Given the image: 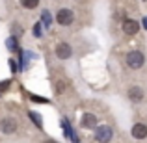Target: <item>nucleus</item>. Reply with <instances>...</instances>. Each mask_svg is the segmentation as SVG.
<instances>
[{
	"mask_svg": "<svg viewBox=\"0 0 147 143\" xmlns=\"http://www.w3.org/2000/svg\"><path fill=\"white\" fill-rule=\"evenodd\" d=\"M125 63L129 69L138 71V69H142L145 65V54L142 50H129L127 56H125Z\"/></svg>",
	"mask_w": 147,
	"mask_h": 143,
	"instance_id": "1",
	"label": "nucleus"
},
{
	"mask_svg": "<svg viewBox=\"0 0 147 143\" xmlns=\"http://www.w3.org/2000/svg\"><path fill=\"white\" fill-rule=\"evenodd\" d=\"M54 19H56V22L60 26H71V24H75L76 15L71 7H60V9L56 11V17Z\"/></svg>",
	"mask_w": 147,
	"mask_h": 143,
	"instance_id": "2",
	"label": "nucleus"
},
{
	"mask_svg": "<svg viewBox=\"0 0 147 143\" xmlns=\"http://www.w3.org/2000/svg\"><path fill=\"white\" fill-rule=\"evenodd\" d=\"M19 128V123L15 117H11V115H7V117H2L0 119V132L6 134V136H11V134H15Z\"/></svg>",
	"mask_w": 147,
	"mask_h": 143,
	"instance_id": "3",
	"label": "nucleus"
},
{
	"mask_svg": "<svg viewBox=\"0 0 147 143\" xmlns=\"http://www.w3.org/2000/svg\"><path fill=\"white\" fill-rule=\"evenodd\" d=\"M112 138H114V130H112V126H108V125H97L95 126V136H93V140L95 141H110Z\"/></svg>",
	"mask_w": 147,
	"mask_h": 143,
	"instance_id": "4",
	"label": "nucleus"
},
{
	"mask_svg": "<svg viewBox=\"0 0 147 143\" xmlns=\"http://www.w3.org/2000/svg\"><path fill=\"white\" fill-rule=\"evenodd\" d=\"M54 54H56L58 60L65 61V60H69V58L73 56V47L69 43H65V41H60V43L54 47Z\"/></svg>",
	"mask_w": 147,
	"mask_h": 143,
	"instance_id": "5",
	"label": "nucleus"
},
{
	"mask_svg": "<svg viewBox=\"0 0 147 143\" xmlns=\"http://www.w3.org/2000/svg\"><path fill=\"white\" fill-rule=\"evenodd\" d=\"M127 97H129V100L132 104H142L145 99V91L142 86H130L129 91H127Z\"/></svg>",
	"mask_w": 147,
	"mask_h": 143,
	"instance_id": "6",
	"label": "nucleus"
},
{
	"mask_svg": "<svg viewBox=\"0 0 147 143\" xmlns=\"http://www.w3.org/2000/svg\"><path fill=\"white\" fill-rule=\"evenodd\" d=\"M99 125V119L95 113H91V111H86V113L80 117V126H82L84 130H95V126Z\"/></svg>",
	"mask_w": 147,
	"mask_h": 143,
	"instance_id": "7",
	"label": "nucleus"
},
{
	"mask_svg": "<svg viewBox=\"0 0 147 143\" xmlns=\"http://www.w3.org/2000/svg\"><path fill=\"white\" fill-rule=\"evenodd\" d=\"M138 32H140L138 21H134V19H125V21H123V34H125V36L134 37Z\"/></svg>",
	"mask_w": 147,
	"mask_h": 143,
	"instance_id": "8",
	"label": "nucleus"
},
{
	"mask_svg": "<svg viewBox=\"0 0 147 143\" xmlns=\"http://www.w3.org/2000/svg\"><path fill=\"white\" fill-rule=\"evenodd\" d=\"M130 134H132V138L138 140V141L147 140V125L145 123H134L132 128H130Z\"/></svg>",
	"mask_w": 147,
	"mask_h": 143,
	"instance_id": "9",
	"label": "nucleus"
},
{
	"mask_svg": "<svg viewBox=\"0 0 147 143\" xmlns=\"http://www.w3.org/2000/svg\"><path fill=\"white\" fill-rule=\"evenodd\" d=\"M6 45H7V50H9V52H17V50H19V43H17V37H15V36L7 37Z\"/></svg>",
	"mask_w": 147,
	"mask_h": 143,
	"instance_id": "10",
	"label": "nucleus"
},
{
	"mask_svg": "<svg viewBox=\"0 0 147 143\" xmlns=\"http://www.w3.org/2000/svg\"><path fill=\"white\" fill-rule=\"evenodd\" d=\"M63 130H65V138H67V140H73V141L76 140L75 132H73V128H71V126H69V121H67V119H65V117H63Z\"/></svg>",
	"mask_w": 147,
	"mask_h": 143,
	"instance_id": "11",
	"label": "nucleus"
},
{
	"mask_svg": "<svg viewBox=\"0 0 147 143\" xmlns=\"http://www.w3.org/2000/svg\"><path fill=\"white\" fill-rule=\"evenodd\" d=\"M19 2H21V6L24 9H36L39 6V0H19Z\"/></svg>",
	"mask_w": 147,
	"mask_h": 143,
	"instance_id": "12",
	"label": "nucleus"
},
{
	"mask_svg": "<svg viewBox=\"0 0 147 143\" xmlns=\"http://www.w3.org/2000/svg\"><path fill=\"white\" fill-rule=\"evenodd\" d=\"M28 115H30V117H32V121L36 123V126H39V128H41V126H43V121H41V119H43V117H41V115L37 113V111H28Z\"/></svg>",
	"mask_w": 147,
	"mask_h": 143,
	"instance_id": "13",
	"label": "nucleus"
},
{
	"mask_svg": "<svg viewBox=\"0 0 147 143\" xmlns=\"http://www.w3.org/2000/svg\"><path fill=\"white\" fill-rule=\"evenodd\" d=\"M65 87H67V84L63 82V80H58L56 84H54V91H56L58 95H61V93H65Z\"/></svg>",
	"mask_w": 147,
	"mask_h": 143,
	"instance_id": "14",
	"label": "nucleus"
},
{
	"mask_svg": "<svg viewBox=\"0 0 147 143\" xmlns=\"http://www.w3.org/2000/svg\"><path fill=\"white\" fill-rule=\"evenodd\" d=\"M34 36L41 37V22H37V24H36V28H34Z\"/></svg>",
	"mask_w": 147,
	"mask_h": 143,
	"instance_id": "15",
	"label": "nucleus"
},
{
	"mask_svg": "<svg viewBox=\"0 0 147 143\" xmlns=\"http://www.w3.org/2000/svg\"><path fill=\"white\" fill-rule=\"evenodd\" d=\"M43 21H45V24H50V13L49 11H43Z\"/></svg>",
	"mask_w": 147,
	"mask_h": 143,
	"instance_id": "16",
	"label": "nucleus"
},
{
	"mask_svg": "<svg viewBox=\"0 0 147 143\" xmlns=\"http://www.w3.org/2000/svg\"><path fill=\"white\" fill-rule=\"evenodd\" d=\"M13 28H15V34H17V36H21V34H22V30H21V26H19V24H13Z\"/></svg>",
	"mask_w": 147,
	"mask_h": 143,
	"instance_id": "17",
	"label": "nucleus"
},
{
	"mask_svg": "<svg viewBox=\"0 0 147 143\" xmlns=\"http://www.w3.org/2000/svg\"><path fill=\"white\" fill-rule=\"evenodd\" d=\"M9 67H11V71H15V69H17V65H15L13 60H9Z\"/></svg>",
	"mask_w": 147,
	"mask_h": 143,
	"instance_id": "18",
	"label": "nucleus"
}]
</instances>
